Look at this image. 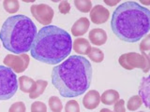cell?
I'll return each mask as SVG.
<instances>
[{
	"mask_svg": "<svg viewBox=\"0 0 150 112\" xmlns=\"http://www.w3.org/2000/svg\"><path fill=\"white\" fill-rule=\"evenodd\" d=\"M92 66L81 55H71L52 71V83L62 97H77L90 87Z\"/></svg>",
	"mask_w": 150,
	"mask_h": 112,
	"instance_id": "cell-1",
	"label": "cell"
},
{
	"mask_svg": "<svg viewBox=\"0 0 150 112\" xmlns=\"http://www.w3.org/2000/svg\"><path fill=\"white\" fill-rule=\"evenodd\" d=\"M111 27L115 35L129 43H134L147 35L150 29V11L137 2L120 4L112 13Z\"/></svg>",
	"mask_w": 150,
	"mask_h": 112,
	"instance_id": "cell-2",
	"label": "cell"
},
{
	"mask_svg": "<svg viewBox=\"0 0 150 112\" xmlns=\"http://www.w3.org/2000/svg\"><path fill=\"white\" fill-rule=\"evenodd\" d=\"M71 49V37L67 31L55 25H47L37 33L30 52L39 62L57 64L66 60Z\"/></svg>",
	"mask_w": 150,
	"mask_h": 112,
	"instance_id": "cell-3",
	"label": "cell"
},
{
	"mask_svg": "<svg viewBox=\"0 0 150 112\" xmlns=\"http://www.w3.org/2000/svg\"><path fill=\"white\" fill-rule=\"evenodd\" d=\"M37 36V27L32 20L19 14L8 17L0 30V40L9 52L23 54L29 51Z\"/></svg>",
	"mask_w": 150,
	"mask_h": 112,
	"instance_id": "cell-4",
	"label": "cell"
},
{
	"mask_svg": "<svg viewBox=\"0 0 150 112\" xmlns=\"http://www.w3.org/2000/svg\"><path fill=\"white\" fill-rule=\"evenodd\" d=\"M18 80L15 73L6 65H0V100H8L18 90Z\"/></svg>",
	"mask_w": 150,
	"mask_h": 112,
	"instance_id": "cell-5",
	"label": "cell"
},
{
	"mask_svg": "<svg viewBox=\"0 0 150 112\" xmlns=\"http://www.w3.org/2000/svg\"><path fill=\"white\" fill-rule=\"evenodd\" d=\"M118 62L121 66L127 70L140 68L144 73H147L149 70V57L145 52H143V54L137 52L124 53L119 57Z\"/></svg>",
	"mask_w": 150,
	"mask_h": 112,
	"instance_id": "cell-6",
	"label": "cell"
},
{
	"mask_svg": "<svg viewBox=\"0 0 150 112\" xmlns=\"http://www.w3.org/2000/svg\"><path fill=\"white\" fill-rule=\"evenodd\" d=\"M29 56L23 54H8L4 58V64L11 68L14 73H23L25 71L29 64Z\"/></svg>",
	"mask_w": 150,
	"mask_h": 112,
	"instance_id": "cell-7",
	"label": "cell"
},
{
	"mask_svg": "<svg viewBox=\"0 0 150 112\" xmlns=\"http://www.w3.org/2000/svg\"><path fill=\"white\" fill-rule=\"evenodd\" d=\"M31 14L40 24L47 26L53 21L54 15L53 8L47 4H36L31 7Z\"/></svg>",
	"mask_w": 150,
	"mask_h": 112,
	"instance_id": "cell-8",
	"label": "cell"
},
{
	"mask_svg": "<svg viewBox=\"0 0 150 112\" xmlns=\"http://www.w3.org/2000/svg\"><path fill=\"white\" fill-rule=\"evenodd\" d=\"M110 17L109 10L101 5H97L90 10L91 22L95 24H102L108 21Z\"/></svg>",
	"mask_w": 150,
	"mask_h": 112,
	"instance_id": "cell-9",
	"label": "cell"
},
{
	"mask_svg": "<svg viewBox=\"0 0 150 112\" xmlns=\"http://www.w3.org/2000/svg\"><path fill=\"white\" fill-rule=\"evenodd\" d=\"M100 103V94L98 91L91 90L86 93L83 99V105L86 109H95Z\"/></svg>",
	"mask_w": 150,
	"mask_h": 112,
	"instance_id": "cell-10",
	"label": "cell"
},
{
	"mask_svg": "<svg viewBox=\"0 0 150 112\" xmlns=\"http://www.w3.org/2000/svg\"><path fill=\"white\" fill-rule=\"evenodd\" d=\"M88 37L91 43L96 46L104 45L107 41V34L105 30L101 29V28H94L90 30Z\"/></svg>",
	"mask_w": 150,
	"mask_h": 112,
	"instance_id": "cell-11",
	"label": "cell"
},
{
	"mask_svg": "<svg viewBox=\"0 0 150 112\" xmlns=\"http://www.w3.org/2000/svg\"><path fill=\"white\" fill-rule=\"evenodd\" d=\"M89 26H90V22L89 20L86 17L80 18L74 22V24L71 27V34L74 36H83L88 31Z\"/></svg>",
	"mask_w": 150,
	"mask_h": 112,
	"instance_id": "cell-12",
	"label": "cell"
},
{
	"mask_svg": "<svg viewBox=\"0 0 150 112\" xmlns=\"http://www.w3.org/2000/svg\"><path fill=\"white\" fill-rule=\"evenodd\" d=\"M72 48L75 50V52L82 55H88L91 49V46L87 39L83 38V37H78V38L74 40L72 44Z\"/></svg>",
	"mask_w": 150,
	"mask_h": 112,
	"instance_id": "cell-13",
	"label": "cell"
},
{
	"mask_svg": "<svg viewBox=\"0 0 150 112\" xmlns=\"http://www.w3.org/2000/svg\"><path fill=\"white\" fill-rule=\"evenodd\" d=\"M18 84L20 90L25 93H30L36 88V81L27 76H22L19 78Z\"/></svg>",
	"mask_w": 150,
	"mask_h": 112,
	"instance_id": "cell-14",
	"label": "cell"
},
{
	"mask_svg": "<svg viewBox=\"0 0 150 112\" xmlns=\"http://www.w3.org/2000/svg\"><path fill=\"white\" fill-rule=\"evenodd\" d=\"M119 100V93L115 90H107L100 95V102L104 105L112 106Z\"/></svg>",
	"mask_w": 150,
	"mask_h": 112,
	"instance_id": "cell-15",
	"label": "cell"
},
{
	"mask_svg": "<svg viewBox=\"0 0 150 112\" xmlns=\"http://www.w3.org/2000/svg\"><path fill=\"white\" fill-rule=\"evenodd\" d=\"M47 85H48V82H47L46 80L38 79V80L36 81V88L34 89V91L29 93L30 99H36V98L40 96L42 93L44 92Z\"/></svg>",
	"mask_w": 150,
	"mask_h": 112,
	"instance_id": "cell-16",
	"label": "cell"
},
{
	"mask_svg": "<svg viewBox=\"0 0 150 112\" xmlns=\"http://www.w3.org/2000/svg\"><path fill=\"white\" fill-rule=\"evenodd\" d=\"M148 80H149L148 78H143V81H142V84H141L140 90H139L141 99H142L143 103H144V106L146 107H148V92H149Z\"/></svg>",
	"mask_w": 150,
	"mask_h": 112,
	"instance_id": "cell-17",
	"label": "cell"
},
{
	"mask_svg": "<svg viewBox=\"0 0 150 112\" xmlns=\"http://www.w3.org/2000/svg\"><path fill=\"white\" fill-rule=\"evenodd\" d=\"M88 57L95 63H101L104 59V53L97 47H91L90 51L88 53Z\"/></svg>",
	"mask_w": 150,
	"mask_h": 112,
	"instance_id": "cell-18",
	"label": "cell"
},
{
	"mask_svg": "<svg viewBox=\"0 0 150 112\" xmlns=\"http://www.w3.org/2000/svg\"><path fill=\"white\" fill-rule=\"evenodd\" d=\"M3 7L7 12L11 14H14L19 10L20 5H19L18 0H4Z\"/></svg>",
	"mask_w": 150,
	"mask_h": 112,
	"instance_id": "cell-19",
	"label": "cell"
},
{
	"mask_svg": "<svg viewBox=\"0 0 150 112\" xmlns=\"http://www.w3.org/2000/svg\"><path fill=\"white\" fill-rule=\"evenodd\" d=\"M74 5L79 11L87 13L92 9V2L90 0H75Z\"/></svg>",
	"mask_w": 150,
	"mask_h": 112,
	"instance_id": "cell-20",
	"label": "cell"
},
{
	"mask_svg": "<svg viewBox=\"0 0 150 112\" xmlns=\"http://www.w3.org/2000/svg\"><path fill=\"white\" fill-rule=\"evenodd\" d=\"M48 105L53 112H61L63 109L62 102H61V100L57 96H51L49 98Z\"/></svg>",
	"mask_w": 150,
	"mask_h": 112,
	"instance_id": "cell-21",
	"label": "cell"
},
{
	"mask_svg": "<svg viewBox=\"0 0 150 112\" xmlns=\"http://www.w3.org/2000/svg\"><path fill=\"white\" fill-rule=\"evenodd\" d=\"M142 105H143V101L141 99V97L139 95H133L129 99L128 104H127V107L130 111H135L139 107H141Z\"/></svg>",
	"mask_w": 150,
	"mask_h": 112,
	"instance_id": "cell-22",
	"label": "cell"
},
{
	"mask_svg": "<svg viewBox=\"0 0 150 112\" xmlns=\"http://www.w3.org/2000/svg\"><path fill=\"white\" fill-rule=\"evenodd\" d=\"M65 112H80V106L76 100H69L65 106Z\"/></svg>",
	"mask_w": 150,
	"mask_h": 112,
	"instance_id": "cell-23",
	"label": "cell"
},
{
	"mask_svg": "<svg viewBox=\"0 0 150 112\" xmlns=\"http://www.w3.org/2000/svg\"><path fill=\"white\" fill-rule=\"evenodd\" d=\"M31 112H47V106L43 102L36 101L31 105Z\"/></svg>",
	"mask_w": 150,
	"mask_h": 112,
	"instance_id": "cell-24",
	"label": "cell"
},
{
	"mask_svg": "<svg viewBox=\"0 0 150 112\" xmlns=\"http://www.w3.org/2000/svg\"><path fill=\"white\" fill-rule=\"evenodd\" d=\"M26 107L23 102H16L11 106L8 112H25Z\"/></svg>",
	"mask_w": 150,
	"mask_h": 112,
	"instance_id": "cell-25",
	"label": "cell"
},
{
	"mask_svg": "<svg viewBox=\"0 0 150 112\" xmlns=\"http://www.w3.org/2000/svg\"><path fill=\"white\" fill-rule=\"evenodd\" d=\"M58 9L60 13L62 14H68L69 11H70V4L69 2L66 1V0H64V1H61L59 6H58Z\"/></svg>",
	"mask_w": 150,
	"mask_h": 112,
	"instance_id": "cell-26",
	"label": "cell"
},
{
	"mask_svg": "<svg viewBox=\"0 0 150 112\" xmlns=\"http://www.w3.org/2000/svg\"><path fill=\"white\" fill-rule=\"evenodd\" d=\"M114 112H126L125 101L123 99H119L114 105Z\"/></svg>",
	"mask_w": 150,
	"mask_h": 112,
	"instance_id": "cell-27",
	"label": "cell"
},
{
	"mask_svg": "<svg viewBox=\"0 0 150 112\" xmlns=\"http://www.w3.org/2000/svg\"><path fill=\"white\" fill-rule=\"evenodd\" d=\"M149 36H147L142 41V43L140 45V50L143 51V52H145V51H148L149 50Z\"/></svg>",
	"mask_w": 150,
	"mask_h": 112,
	"instance_id": "cell-28",
	"label": "cell"
},
{
	"mask_svg": "<svg viewBox=\"0 0 150 112\" xmlns=\"http://www.w3.org/2000/svg\"><path fill=\"white\" fill-rule=\"evenodd\" d=\"M104 2H105V4L109 5V6H115V5H117V4L119 3V1H112V2H110V1H108V0H104Z\"/></svg>",
	"mask_w": 150,
	"mask_h": 112,
	"instance_id": "cell-29",
	"label": "cell"
},
{
	"mask_svg": "<svg viewBox=\"0 0 150 112\" xmlns=\"http://www.w3.org/2000/svg\"><path fill=\"white\" fill-rule=\"evenodd\" d=\"M100 112H112V111L110 110V109H108V108H102V109H100Z\"/></svg>",
	"mask_w": 150,
	"mask_h": 112,
	"instance_id": "cell-30",
	"label": "cell"
},
{
	"mask_svg": "<svg viewBox=\"0 0 150 112\" xmlns=\"http://www.w3.org/2000/svg\"><path fill=\"white\" fill-rule=\"evenodd\" d=\"M139 112H144V111H139Z\"/></svg>",
	"mask_w": 150,
	"mask_h": 112,
	"instance_id": "cell-31",
	"label": "cell"
}]
</instances>
